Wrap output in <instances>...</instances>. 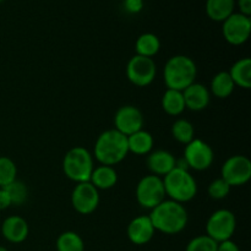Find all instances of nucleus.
<instances>
[{"mask_svg": "<svg viewBox=\"0 0 251 251\" xmlns=\"http://www.w3.org/2000/svg\"><path fill=\"white\" fill-rule=\"evenodd\" d=\"M1 1H4V0H0V2H1Z\"/></svg>", "mask_w": 251, "mask_h": 251, "instance_id": "36", "label": "nucleus"}, {"mask_svg": "<svg viewBox=\"0 0 251 251\" xmlns=\"http://www.w3.org/2000/svg\"><path fill=\"white\" fill-rule=\"evenodd\" d=\"M161 49V41L154 33H142L137 37L136 43H135V50L137 55L152 58L156 55Z\"/></svg>", "mask_w": 251, "mask_h": 251, "instance_id": "24", "label": "nucleus"}, {"mask_svg": "<svg viewBox=\"0 0 251 251\" xmlns=\"http://www.w3.org/2000/svg\"><path fill=\"white\" fill-rule=\"evenodd\" d=\"M230 189L232 188L222 178H217L211 181L207 188V193L208 196L213 200H223L229 195Z\"/></svg>", "mask_w": 251, "mask_h": 251, "instance_id": "30", "label": "nucleus"}, {"mask_svg": "<svg viewBox=\"0 0 251 251\" xmlns=\"http://www.w3.org/2000/svg\"><path fill=\"white\" fill-rule=\"evenodd\" d=\"M5 190L9 194L10 200H11L12 205L21 206L28 199V188L26 186V184L21 180H15L11 184H9L7 186H5Z\"/></svg>", "mask_w": 251, "mask_h": 251, "instance_id": "28", "label": "nucleus"}, {"mask_svg": "<svg viewBox=\"0 0 251 251\" xmlns=\"http://www.w3.org/2000/svg\"><path fill=\"white\" fill-rule=\"evenodd\" d=\"M237 228V218L232 211L221 208L215 211L206 222V235L221 243L232 239Z\"/></svg>", "mask_w": 251, "mask_h": 251, "instance_id": "7", "label": "nucleus"}, {"mask_svg": "<svg viewBox=\"0 0 251 251\" xmlns=\"http://www.w3.org/2000/svg\"><path fill=\"white\" fill-rule=\"evenodd\" d=\"M95 168L93 156L87 149L82 146L73 147L66 152L63 159V171L66 178L74 183L90 181L91 174Z\"/></svg>", "mask_w": 251, "mask_h": 251, "instance_id": "5", "label": "nucleus"}, {"mask_svg": "<svg viewBox=\"0 0 251 251\" xmlns=\"http://www.w3.org/2000/svg\"><path fill=\"white\" fill-rule=\"evenodd\" d=\"M176 158L173 153L166 150H156V151L150 152L146 163L147 168L153 176L163 178L172 169L176 168Z\"/></svg>", "mask_w": 251, "mask_h": 251, "instance_id": "17", "label": "nucleus"}, {"mask_svg": "<svg viewBox=\"0 0 251 251\" xmlns=\"http://www.w3.org/2000/svg\"><path fill=\"white\" fill-rule=\"evenodd\" d=\"M235 0H206V14L212 21L223 22L234 12Z\"/></svg>", "mask_w": 251, "mask_h": 251, "instance_id": "21", "label": "nucleus"}, {"mask_svg": "<svg viewBox=\"0 0 251 251\" xmlns=\"http://www.w3.org/2000/svg\"><path fill=\"white\" fill-rule=\"evenodd\" d=\"M157 75V65L152 58L134 55L126 64V77L137 87L151 85Z\"/></svg>", "mask_w": 251, "mask_h": 251, "instance_id": "9", "label": "nucleus"}, {"mask_svg": "<svg viewBox=\"0 0 251 251\" xmlns=\"http://www.w3.org/2000/svg\"><path fill=\"white\" fill-rule=\"evenodd\" d=\"M124 9L129 14H139L144 9V0H124Z\"/></svg>", "mask_w": 251, "mask_h": 251, "instance_id": "31", "label": "nucleus"}, {"mask_svg": "<svg viewBox=\"0 0 251 251\" xmlns=\"http://www.w3.org/2000/svg\"><path fill=\"white\" fill-rule=\"evenodd\" d=\"M100 190L90 181L76 184L71 193V205L80 215H91L100 206Z\"/></svg>", "mask_w": 251, "mask_h": 251, "instance_id": "12", "label": "nucleus"}, {"mask_svg": "<svg viewBox=\"0 0 251 251\" xmlns=\"http://www.w3.org/2000/svg\"><path fill=\"white\" fill-rule=\"evenodd\" d=\"M222 33L226 41L232 46H242L249 39L251 33L250 16L233 12L222 22Z\"/></svg>", "mask_w": 251, "mask_h": 251, "instance_id": "11", "label": "nucleus"}, {"mask_svg": "<svg viewBox=\"0 0 251 251\" xmlns=\"http://www.w3.org/2000/svg\"><path fill=\"white\" fill-rule=\"evenodd\" d=\"M198 76L196 64L188 55H174L167 60L163 78L168 90L184 91L193 85Z\"/></svg>", "mask_w": 251, "mask_h": 251, "instance_id": "3", "label": "nucleus"}, {"mask_svg": "<svg viewBox=\"0 0 251 251\" xmlns=\"http://www.w3.org/2000/svg\"><path fill=\"white\" fill-rule=\"evenodd\" d=\"M172 135L179 144L188 145L195 139V129L189 120L178 119L172 125Z\"/></svg>", "mask_w": 251, "mask_h": 251, "instance_id": "26", "label": "nucleus"}, {"mask_svg": "<svg viewBox=\"0 0 251 251\" xmlns=\"http://www.w3.org/2000/svg\"><path fill=\"white\" fill-rule=\"evenodd\" d=\"M135 195H136L137 203L142 208L153 210L167 198L163 180L161 176H153V174L144 176L137 183Z\"/></svg>", "mask_w": 251, "mask_h": 251, "instance_id": "6", "label": "nucleus"}, {"mask_svg": "<svg viewBox=\"0 0 251 251\" xmlns=\"http://www.w3.org/2000/svg\"><path fill=\"white\" fill-rule=\"evenodd\" d=\"M90 183L98 190H109V189L114 188L118 183L117 171L114 169V167L100 164L93 168Z\"/></svg>", "mask_w": 251, "mask_h": 251, "instance_id": "18", "label": "nucleus"}, {"mask_svg": "<svg viewBox=\"0 0 251 251\" xmlns=\"http://www.w3.org/2000/svg\"><path fill=\"white\" fill-rule=\"evenodd\" d=\"M217 245L218 243L208 235H199L188 243L185 251H217Z\"/></svg>", "mask_w": 251, "mask_h": 251, "instance_id": "29", "label": "nucleus"}, {"mask_svg": "<svg viewBox=\"0 0 251 251\" xmlns=\"http://www.w3.org/2000/svg\"><path fill=\"white\" fill-rule=\"evenodd\" d=\"M149 216L156 232L168 235L183 232L189 222L188 211L183 203L173 200H164L151 210Z\"/></svg>", "mask_w": 251, "mask_h": 251, "instance_id": "1", "label": "nucleus"}, {"mask_svg": "<svg viewBox=\"0 0 251 251\" xmlns=\"http://www.w3.org/2000/svg\"><path fill=\"white\" fill-rule=\"evenodd\" d=\"M162 108L164 113L171 117H178L180 115L185 108V102H184L183 91L168 90L167 88L162 97Z\"/></svg>", "mask_w": 251, "mask_h": 251, "instance_id": "22", "label": "nucleus"}, {"mask_svg": "<svg viewBox=\"0 0 251 251\" xmlns=\"http://www.w3.org/2000/svg\"><path fill=\"white\" fill-rule=\"evenodd\" d=\"M126 233L132 244L145 245L153 239L156 229L150 220V216H139L130 221Z\"/></svg>", "mask_w": 251, "mask_h": 251, "instance_id": "14", "label": "nucleus"}, {"mask_svg": "<svg viewBox=\"0 0 251 251\" xmlns=\"http://www.w3.org/2000/svg\"><path fill=\"white\" fill-rule=\"evenodd\" d=\"M55 245L58 251H85V243L82 238L71 230L61 233L56 239Z\"/></svg>", "mask_w": 251, "mask_h": 251, "instance_id": "25", "label": "nucleus"}, {"mask_svg": "<svg viewBox=\"0 0 251 251\" xmlns=\"http://www.w3.org/2000/svg\"><path fill=\"white\" fill-rule=\"evenodd\" d=\"M17 167L11 158L0 156V188H5L16 180Z\"/></svg>", "mask_w": 251, "mask_h": 251, "instance_id": "27", "label": "nucleus"}, {"mask_svg": "<svg viewBox=\"0 0 251 251\" xmlns=\"http://www.w3.org/2000/svg\"><path fill=\"white\" fill-rule=\"evenodd\" d=\"M238 7H239L240 14L245 16L251 15V0H238Z\"/></svg>", "mask_w": 251, "mask_h": 251, "instance_id": "34", "label": "nucleus"}, {"mask_svg": "<svg viewBox=\"0 0 251 251\" xmlns=\"http://www.w3.org/2000/svg\"><path fill=\"white\" fill-rule=\"evenodd\" d=\"M183 158L188 163L189 169L202 172L210 168L215 161L213 150L207 142L200 139H194L185 145Z\"/></svg>", "mask_w": 251, "mask_h": 251, "instance_id": "10", "label": "nucleus"}, {"mask_svg": "<svg viewBox=\"0 0 251 251\" xmlns=\"http://www.w3.org/2000/svg\"><path fill=\"white\" fill-rule=\"evenodd\" d=\"M235 85L228 71H220L211 81V92L220 100L228 98L234 92Z\"/></svg>", "mask_w": 251, "mask_h": 251, "instance_id": "23", "label": "nucleus"}, {"mask_svg": "<svg viewBox=\"0 0 251 251\" xmlns=\"http://www.w3.org/2000/svg\"><path fill=\"white\" fill-rule=\"evenodd\" d=\"M217 251H240L239 247L232 239L218 243Z\"/></svg>", "mask_w": 251, "mask_h": 251, "instance_id": "32", "label": "nucleus"}, {"mask_svg": "<svg viewBox=\"0 0 251 251\" xmlns=\"http://www.w3.org/2000/svg\"><path fill=\"white\" fill-rule=\"evenodd\" d=\"M114 129L125 136L144 129V114L135 105H123L114 115Z\"/></svg>", "mask_w": 251, "mask_h": 251, "instance_id": "13", "label": "nucleus"}, {"mask_svg": "<svg viewBox=\"0 0 251 251\" xmlns=\"http://www.w3.org/2000/svg\"><path fill=\"white\" fill-rule=\"evenodd\" d=\"M0 251H9L5 247H0Z\"/></svg>", "mask_w": 251, "mask_h": 251, "instance_id": "35", "label": "nucleus"}, {"mask_svg": "<svg viewBox=\"0 0 251 251\" xmlns=\"http://www.w3.org/2000/svg\"><path fill=\"white\" fill-rule=\"evenodd\" d=\"M29 233L28 223L20 216H9L1 225V234L12 244H20L27 239Z\"/></svg>", "mask_w": 251, "mask_h": 251, "instance_id": "16", "label": "nucleus"}, {"mask_svg": "<svg viewBox=\"0 0 251 251\" xmlns=\"http://www.w3.org/2000/svg\"><path fill=\"white\" fill-rule=\"evenodd\" d=\"M129 153L127 136L115 129L103 131L97 137L93 147V154L98 163L103 166L114 167L124 161Z\"/></svg>", "mask_w": 251, "mask_h": 251, "instance_id": "2", "label": "nucleus"}, {"mask_svg": "<svg viewBox=\"0 0 251 251\" xmlns=\"http://www.w3.org/2000/svg\"><path fill=\"white\" fill-rule=\"evenodd\" d=\"M185 108L193 112H201L210 104L211 92L202 83L194 82L183 91Z\"/></svg>", "mask_w": 251, "mask_h": 251, "instance_id": "15", "label": "nucleus"}, {"mask_svg": "<svg viewBox=\"0 0 251 251\" xmlns=\"http://www.w3.org/2000/svg\"><path fill=\"white\" fill-rule=\"evenodd\" d=\"M11 200H10L9 194L6 193L4 188H0V211H4L11 206Z\"/></svg>", "mask_w": 251, "mask_h": 251, "instance_id": "33", "label": "nucleus"}, {"mask_svg": "<svg viewBox=\"0 0 251 251\" xmlns=\"http://www.w3.org/2000/svg\"><path fill=\"white\" fill-rule=\"evenodd\" d=\"M154 140L151 132L141 129L139 131L134 132L132 135L127 136V147L129 152L137 154V156H145L150 152L153 151Z\"/></svg>", "mask_w": 251, "mask_h": 251, "instance_id": "19", "label": "nucleus"}, {"mask_svg": "<svg viewBox=\"0 0 251 251\" xmlns=\"http://www.w3.org/2000/svg\"><path fill=\"white\" fill-rule=\"evenodd\" d=\"M169 200L185 203L193 200L198 194V184L190 172L185 169L174 168L162 178Z\"/></svg>", "mask_w": 251, "mask_h": 251, "instance_id": "4", "label": "nucleus"}, {"mask_svg": "<svg viewBox=\"0 0 251 251\" xmlns=\"http://www.w3.org/2000/svg\"><path fill=\"white\" fill-rule=\"evenodd\" d=\"M221 178L230 186H243L251 179V161L247 156L235 154L223 163Z\"/></svg>", "mask_w": 251, "mask_h": 251, "instance_id": "8", "label": "nucleus"}, {"mask_svg": "<svg viewBox=\"0 0 251 251\" xmlns=\"http://www.w3.org/2000/svg\"><path fill=\"white\" fill-rule=\"evenodd\" d=\"M229 75L235 87L249 90L251 87V59L243 58L235 61L229 69Z\"/></svg>", "mask_w": 251, "mask_h": 251, "instance_id": "20", "label": "nucleus"}]
</instances>
